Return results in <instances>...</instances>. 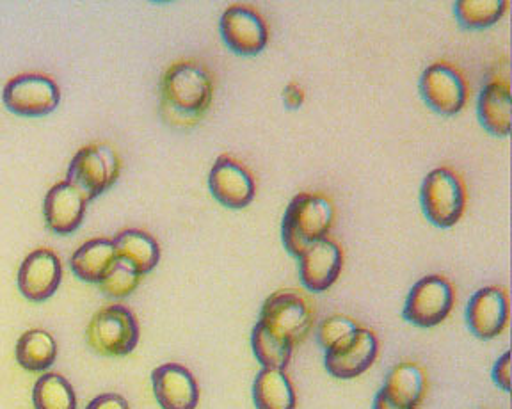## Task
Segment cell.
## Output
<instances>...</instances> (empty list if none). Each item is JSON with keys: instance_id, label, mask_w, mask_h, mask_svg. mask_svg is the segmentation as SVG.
I'll list each match as a JSON object with an SVG mask.
<instances>
[{"instance_id": "obj_1", "label": "cell", "mask_w": 512, "mask_h": 409, "mask_svg": "<svg viewBox=\"0 0 512 409\" xmlns=\"http://www.w3.org/2000/svg\"><path fill=\"white\" fill-rule=\"evenodd\" d=\"M214 100V77L207 66L185 59L169 66L160 81V113L171 127L198 125Z\"/></svg>"}, {"instance_id": "obj_2", "label": "cell", "mask_w": 512, "mask_h": 409, "mask_svg": "<svg viewBox=\"0 0 512 409\" xmlns=\"http://www.w3.org/2000/svg\"><path fill=\"white\" fill-rule=\"evenodd\" d=\"M335 216V205L328 194H297L290 201L281 226L285 249L292 257H301L312 244L328 237Z\"/></svg>"}, {"instance_id": "obj_3", "label": "cell", "mask_w": 512, "mask_h": 409, "mask_svg": "<svg viewBox=\"0 0 512 409\" xmlns=\"http://www.w3.org/2000/svg\"><path fill=\"white\" fill-rule=\"evenodd\" d=\"M264 326L290 344H301L310 335L315 322L312 299L297 289L276 290L265 299L260 319Z\"/></svg>"}, {"instance_id": "obj_4", "label": "cell", "mask_w": 512, "mask_h": 409, "mask_svg": "<svg viewBox=\"0 0 512 409\" xmlns=\"http://www.w3.org/2000/svg\"><path fill=\"white\" fill-rule=\"evenodd\" d=\"M121 175V159L114 148L105 143L84 146L73 155L66 182L75 185L88 201L107 193Z\"/></svg>"}, {"instance_id": "obj_5", "label": "cell", "mask_w": 512, "mask_h": 409, "mask_svg": "<svg viewBox=\"0 0 512 409\" xmlns=\"http://www.w3.org/2000/svg\"><path fill=\"white\" fill-rule=\"evenodd\" d=\"M86 340L89 347L102 356H127L139 344L136 315L127 306H105L89 322Z\"/></svg>"}, {"instance_id": "obj_6", "label": "cell", "mask_w": 512, "mask_h": 409, "mask_svg": "<svg viewBox=\"0 0 512 409\" xmlns=\"http://www.w3.org/2000/svg\"><path fill=\"white\" fill-rule=\"evenodd\" d=\"M422 209L432 225L450 228L463 217L466 187L456 169H432L420 191Z\"/></svg>"}, {"instance_id": "obj_7", "label": "cell", "mask_w": 512, "mask_h": 409, "mask_svg": "<svg viewBox=\"0 0 512 409\" xmlns=\"http://www.w3.org/2000/svg\"><path fill=\"white\" fill-rule=\"evenodd\" d=\"M456 303L452 283L441 274H429L409 290L404 319L418 328H434L447 319Z\"/></svg>"}, {"instance_id": "obj_8", "label": "cell", "mask_w": 512, "mask_h": 409, "mask_svg": "<svg viewBox=\"0 0 512 409\" xmlns=\"http://www.w3.org/2000/svg\"><path fill=\"white\" fill-rule=\"evenodd\" d=\"M2 100L16 116L40 118L56 111L61 102V91L56 81L48 75L22 73L6 84Z\"/></svg>"}, {"instance_id": "obj_9", "label": "cell", "mask_w": 512, "mask_h": 409, "mask_svg": "<svg viewBox=\"0 0 512 409\" xmlns=\"http://www.w3.org/2000/svg\"><path fill=\"white\" fill-rule=\"evenodd\" d=\"M379 353V340L370 328L360 326L351 335L336 342L326 351V369L329 374L338 379H354L365 374Z\"/></svg>"}, {"instance_id": "obj_10", "label": "cell", "mask_w": 512, "mask_h": 409, "mask_svg": "<svg viewBox=\"0 0 512 409\" xmlns=\"http://www.w3.org/2000/svg\"><path fill=\"white\" fill-rule=\"evenodd\" d=\"M420 91L425 104L443 116L461 113L468 98L463 73L445 61L434 63L425 70L420 79Z\"/></svg>"}, {"instance_id": "obj_11", "label": "cell", "mask_w": 512, "mask_h": 409, "mask_svg": "<svg viewBox=\"0 0 512 409\" xmlns=\"http://www.w3.org/2000/svg\"><path fill=\"white\" fill-rule=\"evenodd\" d=\"M221 34L224 43L239 56H256L269 41V27L264 17L246 4H233L224 11Z\"/></svg>"}, {"instance_id": "obj_12", "label": "cell", "mask_w": 512, "mask_h": 409, "mask_svg": "<svg viewBox=\"0 0 512 409\" xmlns=\"http://www.w3.org/2000/svg\"><path fill=\"white\" fill-rule=\"evenodd\" d=\"M63 280V264L54 249L29 253L18 269V290L32 303H43L56 294Z\"/></svg>"}, {"instance_id": "obj_13", "label": "cell", "mask_w": 512, "mask_h": 409, "mask_svg": "<svg viewBox=\"0 0 512 409\" xmlns=\"http://www.w3.org/2000/svg\"><path fill=\"white\" fill-rule=\"evenodd\" d=\"M210 193L228 209H244L255 200V178L248 168L230 155H221L208 177Z\"/></svg>"}, {"instance_id": "obj_14", "label": "cell", "mask_w": 512, "mask_h": 409, "mask_svg": "<svg viewBox=\"0 0 512 409\" xmlns=\"http://www.w3.org/2000/svg\"><path fill=\"white\" fill-rule=\"evenodd\" d=\"M509 315L511 308L507 290L500 285H491L473 294L466 310V321L475 337L493 340L504 333L509 324Z\"/></svg>"}, {"instance_id": "obj_15", "label": "cell", "mask_w": 512, "mask_h": 409, "mask_svg": "<svg viewBox=\"0 0 512 409\" xmlns=\"http://www.w3.org/2000/svg\"><path fill=\"white\" fill-rule=\"evenodd\" d=\"M299 260V278L310 292H326L335 285L344 267V251L329 237L315 242Z\"/></svg>"}, {"instance_id": "obj_16", "label": "cell", "mask_w": 512, "mask_h": 409, "mask_svg": "<svg viewBox=\"0 0 512 409\" xmlns=\"http://www.w3.org/2000/svg\"><path fill=\"white\" fill-rule=\"evenodd\" d=\"M88 209V198L70 182L50 187L43 200V217L47 228L56 235H72L79 230Z\"/></svg>"}, {"instance_id": "obj_17", "label": "cell", "mask_w": 512, "mask_h": 409, "mask_svg": "<svg viewBox=\"0 0 512 409\" xmlns=\"http://www.w3.org/2000/svg\"><path fill=\"white\" fill-rule=\"evenodd\" d=\"M153 393L162 409H196L200 386L189 369L180 363H164L152 374Z\"/></svg>"}, {"instance_id": "obj_18", "label": "cell", "mask_w": 512, "mask_h": 409, "mask_svg": "<svg viewBox=\"0 0 512 409\" xmlns=\"http://www.w3.org/2000/svg\"><path fill=\"white\" fill-rule=\"evenodd\" d=\"M479 120L482 127L496 137H507L511 134V84L509 79H500L498 75L491 77L480 91Z\"/></svg>"}, {"instance_id": "obj_19", "label": "cell", "mask_w": 512, "mask_h": 409, "mask_svg": "<svg viewBox=\"0 0 512 409\" xmlns=\"http://www.w3.org/2000/svg\"><path fill=\"white\" fill-rule=\"evenodd\" d=\"M118 262V249L112 239H91L84 242L70 258L73 274L79 280L95 285L102 283Z\"/></svg>"}, {"instance_id": "obj_20", "label": "cell", "mask_w": 512, "mask_h": 409, "mask_svg": "<svg viewBox=\"0 0 512 409\" xmlns=\"http://www.w3.org/2000/svg\"><path fill=\"white\" fill-rule=\"evenodd\" d=\"M381 390L397 404L416 409L418 404L424 401L425 390H427L424 369L415 361L397 363L388 372Z\"/></svg>"}, {"instance_id": "obj_21", "label": "cell", "mask_w": 512, "mask_h": 409, "mask_svg": "<svg viewBox=\"0 0 512 409\" xmlns=\"http://www.w3.org/2000/svg\"><path fill=\"white\" fill-rule=\"evenodd\" d=\"M114 246L118 249V257L121 262L134 267L137 273H152L160 260L159 242L155 237L144 230L128 228L118 233L114 239Z\"/></svg>"}, {"instance_id": "obj_22", "label": "cell", "mask_w": 512, "mask_h": 409, "mask_svg": "<svg viewBox=\"0 0 512 409\" xmlns=\"http://www.w3.org/2000/svg\"><path fill=\"white\" fill-rule=\"evenodd\" d=\"M256 409H296V388L285 370L262 369L253 385Z\"/></svg>"}, {"instance_id": "obj_23", "label": "cell", "mask_w": 512, "mask_h": 409, "mask_svg": "<svg viewBox=\"0 0 512 409\" xmlns=\"http://www.w3.org/2000/svg\"><path fill=\"white\" fill-rule=\"evenodd\" d=\"M18 365L31 372H47L57 358V344L45 329H29L16 342Z\"/></svg>"}, {"instance_id": "obj_24", "label": "cell", "mask_w": 512, "mask_h": 409, "mask_svg": "<svg viewBox=\"0 0 512 409\" xmlns=\"http://www.w3.org/2000/svg\"><path fill=\"white\" fill-rule=\"evenodd\" d=\"M251 345H253L256 360L260 361L264 369H287L294 353V345L287 342L285 338L278 337L262 322H256L251 335Z\"/></svg>"}, {"instance_id": "obj_25", "label": "cell", "mask_w": 512, "mask_h": 409, "mask_svg": "<svg viewBox=\"0 0 512 409\" xmlns=\"http://www.w3.org/2000/svg\"><path fill=\"white\" fill-rule=\"evenodd\" d=\"M34 409H77V395L66 377L47 372L32 390Z\"/></svg>"}, {"instance_id": "obj_26", "label": "cell", "mask_w": 512, "mask_h": 409, "mask_svg": "<svg viewBox=\"0 0 512 409\" xmlns=\"http://www.w3.org/2000/svg\"><path fill=\"white\" fill-rule=\"evenodd\" d=\"M509 9L507 0H459L456 2V18L466 29H488L504 17Z\"/></svg>"}, {"instance_id": "obj_27", "label": "cell", "mask_w": 512, "mask_h": 409, "mask_svg": "<svg viewBox=\"0 0 512 409\" xmlns=\"http://www.w3.org/2000/svg\"><path fill=\"white\" fill-rule=\"evenodd\" d=\"M141 280H143V276L137 273L134 267H130L120 260L111 273L107 274V278L102 283H98V287L105 296L123 299V297H128L136 292Z\"/></svg>"}, {"instance_id": "obj_28", "label": "cell", "mask_w": 512, "mask_h": 409, "mask_svg": "<svg viewBox=\"0 0 512 409\" xmlns=\"http://www.w3.org/2000/svg\"><path fill=\"white\" fill-rule=\"evenodd\" d=\"M360 326L361 324L347 315H331L319 326V333H317L319 344L328 351L329 347H333L336 342L351 335L352 331H356Z\"/></svg>"}, {"instance_id": "obj_29", "label": "cell", "mask_w": 512, "mask_h": 409, "mask_svg": "<svg viewBox=\"0 0 512 409\" xmlns=\"http://www.w3.org/2000/svg\"><path fill=\"white\" fill-rule=\"evenodd\" d=\"M493 381L504 392H511V353H504V356L496 361L495 369H493Z\"/></svg>"}, {"instance_id": "obj_30", "label": "cell", "mask_w": 512, "mask_h": 409, "mask_svg": "<svg viewBox=\"0 0 512 409\" xmlns=\"http://www.w3.org/2000/svg\"><path fill=\"white\" fill-rule=\"evenodd\" d=\"M86 409H130L125 397L118 393H102L89 402Z\"/></svg>"}, {"instance_id": "obj_31", "label": "cell", "mask_w": 512, "mask_h": 409, "mask_svg": "<svg viewBox=\"0 0 512 409\" xmlns=\"http://www.w3.org/2000/svg\"><path fill=\"white\" fill-rule=\"evenodd\" d=\"M304 100H306V93L296 82H290L287 88L283 89V102L288 109H292V111L299 109L304 104Z\"/></svg>"}, {"instance_id": "obj_32", "label": "cell", "mask_w": 512, "mask_h": 409, "mask_svg": "<svg viewBox=\"0 0 512 409\" xmlns=\"http://www.w3.org/2000/svg\"><path fill=\"white\" fill-rule=\"evenodd\" d=\"M374 409H415L408 408V406H402V404H397V402L392 401L383 390H379V393L376 395V399H374Z\"/></svg>"}]
</instances>
